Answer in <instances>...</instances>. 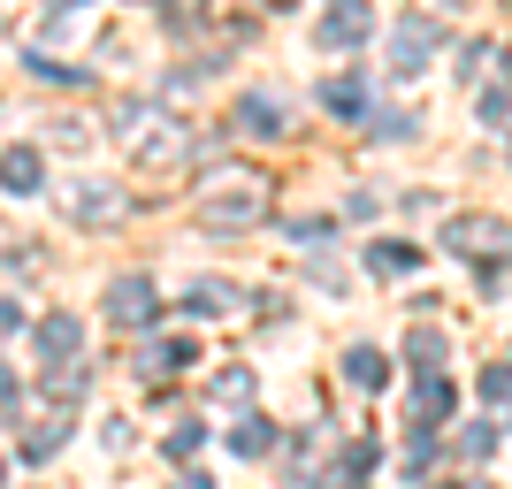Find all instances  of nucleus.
I'll return each mask as SVG.
<instances>
[{
  "label": "nucleus",
  "instance_id": "f257e3e1",
  "mask_svg": "<svg viewBox=\"0 0 512 489\" xmlns=\"http://www.w3.org/2000/svg\"><path fill=\"white\" fill-rule=\"evenodd\" d=\"M260 214H268V184H260V176H237V184H222V199H207L214 230H230V222H260Z\"/></svg>",
  "mask_w": 512,
  "mask_h": 489
},
{
  "label": "nucleus",
  "instance_id": "f03ea898",
  "mask_svg": "<svg viewBox=\"0 0 512 489\" xmlns=\"http://www.w3.org/2000/svg\"><path fill=\"white\" fill-rule=\"evenodd\" d=\"M107 306H115V321H153V283L146 276H123L115 291H107Z\"/></svg>",
  "mask_w": 512,
  "mask_h": 489
},
{
  "label": "nucleus",
  "instance_id": "7ed1b4c3",
  "mask_svg": "<svg viewBox=\"0 0 512 489\" xmlns=\"http://www.w3.org/2000/svg\"><path fill=\"white\" fill-rule=\"evenodd\" d=\"M0 184H16V192H39V153H31V146L0 153Z\"/></svg>",
  "mask_w": 512,
  "mask_h": 489
},
{
  "label": "nucleus",
  "instance_id": "20e7f679",
  "mask_svg": "<svg viewBox=\"0 0 512 489\" xmlns=\"http://www.w3.org/2000/svg\"><path fill=\"white\" fill-rule=\"evenodd\" d=\"M237 123H253L260 138H276V100H260V92H245V100H237Z\"/></svg>",
  "mask_w": 512,
  "mask_h": 489
},
{
  "label": "nucleus",
  "instance_id": "39448f33",
  "mask_svg": "<svg viewBox=\"0 0 512 489\" xmlns=\"http://www.w3.org/2000/svg\"><path fill=\"white\" fill-rule=\"evenodd\" d=\"M39 344H46V360H69V352H77V321H46Z\"/></svg>",
  "mask_w": 512,
  "mask_h": 489
},
{
  "label": "nucleus",
  "instance_id": "423d86ee",
  "mask_svg": "<svg viewBox=\"0 0 512 489\" xmlns=\"http://www.w3.org/2000/svg\"><path fill=\"white\" fill-rule=\"evenodd\" d=\"M352 383H360V390H383V352H352Z\"/></svg>",
  "mask_w": 512,
  "mask_h": 489
},
{
  "label": "nucleus",
  "instance_id": "0eeeda50",
  "mask_svg": "<svg viewBox=\"0 0 512 489\" xmlns=\"http://www.w3.org/2000/svg\"><path fill=\"white\" fill-rule=\"evenodd\" d=\"M360 31H367V16H352V8H344V16H329V23H321V39H329V46L360 39Z\"/></svg>",
  "mask_w": 512,
  "mask_h": 489
},
{
  "label": "nucleus",
  "instance_id": "6e6552de",
  "mask_svg": "<svg viewBox=\"0 0 512 489\" xmlns=\"http://www.w3.org/2000/svg\"><path fill=\"white\" fill-rule=\"evenodd\" d=\"M230 444H237V451H268V421H245Z\"/></svg>",
  "mask_w": 512,
  "mask_h": 489
},
{
  "label": "nucleus",
  "instance_id": "1a4fd4ad",
  "mask_svg": "<svg viewBox=\"0 0 512 489\" xmlns=\"http://www.w3.org/2000/svg\"><path fill=\"white\" fill-rule=\"evenodd\" d=\"M375 268H390V276H398V268H413V253H406V245H375Z\"/></svg>",
  "mask_w": 512,
  "mask_h": 489
},
{
  "label": "nucleus",
  "instance_id": "9d476101",
  "mask_svg": "<svg viewBox=\"0 0 512 489\" xmlns=\"http://www.w3.org/2000/svg\"><path fill=\"white\" fill-rule=\"evenodd\" d=\"M0 413H16V383H8V367H0Z\"/></svg>",
  "mask_w": 512,
  "mask_h": 489
},
{
  "label": "nucleus",
  "instance_id": "9b49d317",
  "mask_svg": "<svg viewBox=\"0 0 512 489\" xmlns=\"http://www.w3.org/2000/svg\"><path fill=\"white\" fill-rule=\"evenodd\" d=\"M8 329H16V306H0V337H8Z\"/></svg>",
  "mask_w": 512,
  "mask_h": 489
},
{
  "label": "nucleus",
  "instance_id": "f8f14e48",
  "mask_svg": "<svg viewBox=\"0 0 512 489\" xmlns=\"http://www.w3.org/2000/svg\"><path fill=\"white\" fill-rule=\"evenodd\" d=\"M451 489H467V482H451Z\"/></svg>",
  "mask_w": 512,
  "mask_h": 489
}]
</instances>
